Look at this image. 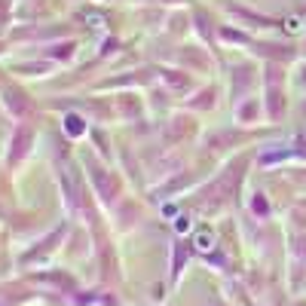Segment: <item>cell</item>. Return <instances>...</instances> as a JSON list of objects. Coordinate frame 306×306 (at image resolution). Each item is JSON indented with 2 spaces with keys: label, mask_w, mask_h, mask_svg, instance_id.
Masks as SVG:
<instances>
[{
  "label": "cell",
  "mask_w": 306,
  "mask_h": 306,
  "mask_svg": "<svg viewBox=\"0 0 306 306\" xmlns=\"http://www.w3.org/2000/svg\"><path fill=\"white\" fill-rule=\"evenodd\" d=\"M67 132L70 135H80L83 132V126H80V120H76V117H67Z\"/></svg>",
  "instance_id": "cell-1"
},
{
  "label": "cell",
  "mask_w": 306,
  "mask_h": 306,
  "mask_svg": "<svg viewBox=\"0 0 306 306\" xmlns=\"http://www.w3.org/2000/svg\"><path fill=\"white\" fill-rule=\"evenodd\" d=\"M199 248H211V233H202L199 236Z\"/></svg>",
  "instance_id": "cell-2"
}]
</instances>
